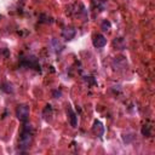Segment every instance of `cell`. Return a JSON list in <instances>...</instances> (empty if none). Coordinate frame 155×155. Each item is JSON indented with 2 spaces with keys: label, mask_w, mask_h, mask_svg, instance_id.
<instances>
[{
  "label": "cell",
  "mask_w": 155,
  "mask_h": 155,
  "mask_svg": "<svg viewBox=\"0 0 155 155\" xmlns=\"http://www.w3.org/2000/svg\"><path fill=\"white\" fill-rule=\"evenodd\" d=\"M32 138H33L32 132H29V130H24L20 138V143H18L20 149H27L32 143Z\"/></svg>",
  "instance_id": "6da1fadb"
},
{
  "label": "cell",
  "mask_w": 155,
  "mask_h": 155,
  "mask_svg": "<svg viewBox=\"0 0 155 155\" xmlns=\"http://www.w3.org/2000/svg\"><path fill=\"white\" fill-rule=\"evenodd\" d=\"M106 44H107V39H106L102 34H97V35L93 38V46H95V47L100 49V47L106 46Z\"/></svg>",
  "instance_id": "3957f363"
},
{
  "label": "cell",
  "mask_w": 155,
  "mask_h": 155,
  "mask_svg": "<svg viewBox=\"0 0 155 155\" xmlns=\"http://www.w3.org/2000/svg\"><path fill=\"white\" fill-rule=\"evenodd\" d=\"M74 35H75V30H74L73 28H65V29H63V32H62V36H63L64 39H67V40L73 39Z\"/></svg>",
  "instance_id": "277c9868"
},
{
  "label": "cell",
  "mask_w": 155,
  "mask_h": 155,
  "mask_svg": "<svg viewBox=\"0 0 155 155\" xmlns=\"http://www.w3.org/2000/svg\"><path fill=\"white\" fill-rule=\"evenodd\" d=\"M110 28V23L108 22V21H104L103 23H102V29L103 30H107V29H109Z\"/></svg>",
  "instance_id": "8992f818"
},
{
  "label": "cell",
  "mask_w": 155,
  "mask_h": 155,
  "mask_svg": "<svg viewBox=\"0 0 155 155\" xmlns=\"http://www.w3.org/2000/svg\"><path fill=\"white\" fill-rule=\"evenodd\" d=\"M69 119H70L71 126H73V127H76V124H78V122H76V115H75L70 109H69Z\"/></svg>",
  "instance_id": "5b68a950"
},
{
  "label": "cell",
  "mask_w": 155,
  "mask_h": 155,
  "mask_svg": "<svg viewBox=\"0 0 155 155\" xmlns=\"http://www.w3.org/2000/svg\"><path fill=\"white\" fill-rule=\"evenodd\" d=\"M16 115H17L18 120L26 121L28 119V116H29V108L27 106H24V104L18 106L17 109H16Z\"/></svg>",
  "instance_id": "7a4b0ae2"
}]
</instances>
